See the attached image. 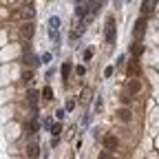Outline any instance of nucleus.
Wrapping results in <instances>:
<instances>
[{
  "label": "nucleus",
  "mask_w": 159,
  "mask_h": 159,
  "mask_svg": "<svg viewBox=\"0 0 159 159\" xmlns=\"http://www.w3.org/2000/svg\"><path fill=\"white\" fill-rule=\"evenodd\" d=\"M104 38H106V42H115V20H113V18H108V20H106Z\"/></svg>",
  "instance_id": "nucleus-1"
},
{
  "label": "nucleus",
  "mask_w": 159,
  "mask_h": 159,
  "mask_svg": "<svg viewBox=\"0 0 159 159\" xmlns=\"http://www.w3.org/2000/svg\"><path fill=\"white\" fill-rule=\"evenodd\" d=\"M57 29H60V18L57 16H51L49 18V33H51V38L55 40V42H57V38H60L57 35Z\"/></svg>",
  "instance_id": "nucleus-2"
},
{
  "label": "nucleus",
  "mask_w": 159,
  "mask_h": 159,
  "mask_svg": "<svg viewBox=\"0 0 159 159\" xmlns=\"http://www.w3.org/2000/svg\"><path fill=\"white\" fill-rule=\"evenodd\" d=\"M144 31H146V18H139L137 22H135V35H137V38H142Z\"/></svg>",
  "instance_id": "nucleus-3"
},
{
  "label": "nucleus",
  "mask_w": 159,
  "mask_h": 159,
  "mask_svg": "<svg viewBox=\"0 0 159 159\" xmlns=\"http://www.w3.org/2000/svg\"><path fill=\"white\" fill-rule=\"evenodd\" d=\"M152 7H155V0H144L142 2V18H146L152 11Z\"/></svg>",
  "instance_id": "nucleus-4"
},
{
  "label": "nucleus",
  "mask_w": 159,
  "mask_h": 159,
  "mask_svg": "<svg viewBox=\"0 0 159 159\" xmlns=\"http://www.w3.org/2000/svg\"><path fill=\"white\" fill-rule=\"evenodd\" d=\"M104 146H106L108 150H113V148H117V139H115L113 135H106V137H104Z\"/></svg>",
  "instance_id": "nucleus-5"
},
{
  "label": "nucleus",
  "mask_w": 159,
  "mask_h": 159,
  "mask_svg": "<svg viewBox=\"0 0 159 159\" xmlns=\"http://www.w3.org/2000/svg\"><path fill=\"white\" fill-rule=\"evenodd\" d=\"M128 75H139V64H137V60H135V57L128 62Z\"/></svg>",
  "instance_id": "nucleus-6"
},
{
  "label": "nucleus",
  "mask_w": 159,
  "mask_h": 159,
  "mask_svg": "<svg viewBox=\"0 0 159 159\" xmlns=\"http://www.w3.org/2000/svg\"><path fill=\"white\" fill-rule=\"evenodd\" d=\"M139 89H142V84H139L137 80H130V82H128V91L130 93H139Z\"/></svg>",
  "instance_id": "nucleus-7"
},
{
  "label": "nucleus",
  "mask_w": 159,
  "mask_h": 159,
  "mask_svg": "<svg viewBox=\"0 0 159 159\" xmlns=\"http://www.w3.org/2000/svg\"><path fill=\"white\" fill-rule=\"evenodd\" d=\"M119 119H122V122H128V119H130V111L128 108H119Z\"/></svg>",
  "instance_id": "nucleus-8"
},
{
  "label": "nucleus",
  "mask_w": 159,
  "mask_h": 159,
  "mask_svg": "<svg viewBox=\"0 0 159 159\" xmlns=\"http://www.w3.org/2000/svg\"><path fill=\"white\" fill-rule=\"evenodd\" d=\"M86 9H89L86 5H77V9H75V16H77V18H84V16H86Z\"/></svg>",
  "instance_id": "nucleus-9"
},
{
  "label": "nucleus",
  "mask_w": 159,
  "mask_h": 159,
  "mask_svg": "<svg viewBox=\"0 0 159 159\" xmlns=\"http://www.w3.org/2000/svg\"><path fill=\"white\" fill-rule=\"evenodd\" d=\"M69 73H71V64L64 62V64H62V80H69Z\"/></svg>",
  "instance_id": "nucleus-10"
},
{
  "label": "nucleus",
  "mask_w": 159,
  "mask_h": 159,
  "mask_svg": "<svg viewBox=\"0 0 159 159\" xmlns=\"http://www.w3.org/2000/svg\"><path fill=\"white\" fill-rule=\"evenodd\" d=\"M142 51H144V49H142V44H137V42H135V44H130V53H133V55H142Z\"/></svg>",
  "instance_id": "nucleus-11"
},
{
  "label": "nucleus",
  "mask_w": 159,
  "mask_h": 159,
  "mask_svg": "<svg viewBox=\"0 0 159 159\" xmlns=\"http://www.w3.org/2000/svg\"><path fill=\"white\" fill-rule=\"evenodd\" d=\"M42 97L47 99V102H49V99H53V91H51V86H44V91H42Z\"/></svg>",
  "instance_id": "nucleus-12"
},
{
  "label": "nucleus",
  "mask_w": 159,
  "mask_h": 159,
  "mask_svg": "<svg viewBox=\"0 0 159 159\" xmlns=\"http://www.w3.org/2000/svg\"><path fill=\"white\" fill-rule=\"evenodd\" d=\"M27 152H29V157H31V159H38V146H35V144H31Z\"/></svg>",
  "instance_id": "nucleus-13"
},
{
  "label": "nucleus",
  "mask_w": 159,
  "mask_h": 159,
  "mask_svg": "<svg viewBox=\"0 0 159 159\" xmlns=\"http://www.w3.org/2000/svg\"><path fill=\"white\" fill-rule=\"evenodd\" d=\"M22 33H25L27 38H31V35H33V25H31V22H29V25H25V29H22Z\"/></svg>",
  "instance_id": "nucleus-14"
},
{
  "label": "nucleus",
  "mask_w": 159,
  "mask_h": 159,
  "mask_svg": "<svg viewBox=\"0 0 159 159\" xmlns=\"http://www.w3.org/2000/svg\"><path fill=\"white\" fill-rule=\"evenodd\" d=\"M29 102H31V106L35 108V104H38V93H35V91H31V93H29Z\"/></svg>",
  "instance_id": "nucleus-15"
},
{
  "label": "nucleus",
  "mask_w": 159,
  "mask_h": 159,
  "mask_svg": "<svg viewBox=\"0 0 159 159\" xmlns=\"http://www.w3.org/2000/svg\"><path fill=\"white\" fill-rule=\"evenodd\" d=\"M97 159H115L113 155H111V150H102V152H99V157Z\"/></svg>",
  "instance_id": "nucleus-16"
},
{
  "label": "nucleus",
  "mask_w": 159,
  "mask_h": 159,
  "mask_svg": "<svg viewBox=\"0 0 159 159\" xmlns=\"http://www.w3.org/2000/svg\"><path fill=\"white\" fill-rule=\"evenodd\" d=\"M60 130H62V126H60V124H55V126L51 128V133H53V137H57V135H60Z\"/></svg>",
  "instance_id": "nucleus-17"
},
{
  "label": "nucleus",
  "mask_w": 159,
  "mask_h": 159,
  "mask_svg": "<svg viewBox=\"0 0 159 159\" xmlns=\"http://www.w3.org/2000/svg\"><path fill=\"white\" fill-rule=\"evenodd\" d=\"M42 62H44V64L51 62V53H44V55H42Z\"/></svg>",
  "instance_id": "nucleus-18"
},
{
  "label": "nucleus",
  "mask_w": 159,
  "mask_h": 159,
  "mask_svg": "<svg viewBox=\"0 0 159 159\" xmlns=\"http://www.w3.org/2000/svg\"><path fill=\"white\" fill-rule=\"evenodd\" d=\"M84 57H86V60H91V57H93V49H89V51L84 53Z\"/></svg>",
  "instance_id": "nucleus-19"
},
{
  "label": "nucleus",
  "mask_w": 159,
  "mask_h": 159,
  "mask_svg": "<svg viewBox=\"0 0 159 159\" xmlns=\"http://www.w3.org/2000/svg\"><path fill=\"white\" fill-rule=\"evenodd\" d=\"M75 2H80V5H84V0H75Z\"/></svg>",
  "instance_id": "nucleus-20"
}]
</instances>
